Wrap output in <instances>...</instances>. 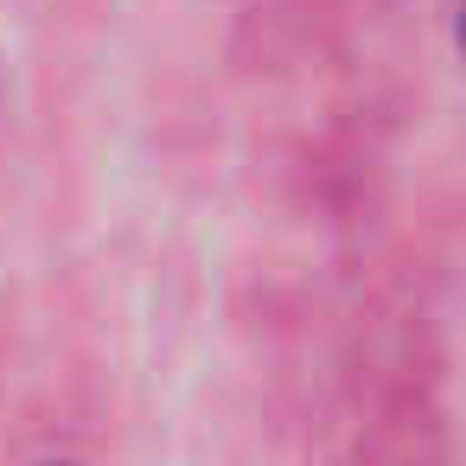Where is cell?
Masks as SVG:
<instances>
[]
</instances>
